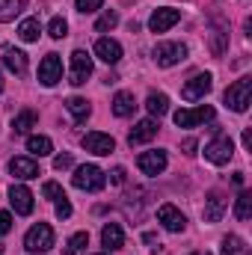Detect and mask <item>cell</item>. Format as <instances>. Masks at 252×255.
<instances>
[{
    "mask_svg": "<svg viewBox=\"0 0 252 255\" xmlns=\"http://www.w3.org/2000/svg\"><path fill=\"white\" fill-rule=\"evenodd\" d=\"M223 101H226L235 113H247L250 104H252V77H241V80H235V83L226 89Z\"/></svg>",
    "mask_w": 252,
    "mask_h": 255,
    "instance_id": "obj_1",
    "label": "cell"
},
{
    "mask_svg": "<svg viewBox=\"0 0 252 255\" xmlns=\"http://www.w3.org/2000/svg\"><path fill=\"white\" fill-rule=\"evenodd\" d=\"M74 187L77 190H86V193H98L104 190V184H107V175L95 166V163H83V166H77L74 169Z\"/></svg>",
    "mask_w": 252,
    "mask_h": 255,
    "instance_id": "obj_2",
    "label": "cell"
},
{
    "mask_svg": "<svg viewBox=\"0 0 252 255\" xmlns=\"http://www.w3.org/2000/svg\"><path fill=\"white\" fill-rule=\"evenodd\" d=\"M205 157H208L211 163H217V166H226V163L235 157V142H232V136L220 133V128H217V136L205 145Z\"/></svg>",
    "mask_w": 252,
    "mask_h": 255,
    "instance_id": "obj_3",
    "label": "cell"
},
{
    "mask_svg": "<svg viewBox=\"0 0 252 255\" xmlns=\"http://www.w3.org/2000/svg\"><path fill=\"white\" fill-rule=\"evenodd\" d=\"M151 57L160 68H172V65H178L187 57V45H181V42H157Z\"/></svg>",
    "mask_w": 252,
    "mask_h": 255,
    "instance_id": "obj_4",
    "label": "cell"
},
{
    "mask_svg": "<svg viewBox=\"0 0 252 255\" xmlns=\"http://www.w3.org/2000/svg\"><path fill=\"white\" fill-rule=\"evenodd\" d=\"M24 250L27 253H48V250H54V229L48 223L33 226L27 232V238H24Z\"/></svg>",
    "mask_w": 252,
    "mask_h": 255,
    "instance_id": "obj_5",
    "label": "cell"
},
{
    "mask_svg": "<svg viewBox=\"0 0 252 255\" xmlns=\"http://www.w3.org/2000/svg\"><path fill=\"white\" fill-rule=\"evenodd\" d=\"M92 77V57L86 51H74L71 54V71H68V83L71 86H83L86 80Z\"/></svg>",
    "mask_w": 252,
    "mask_h": 255,
    "instance_id": "obj_6",
    "label": "cell"
},
{
    "mask_svg": "<svg viewBox=\"0 0 252 255\" xmlns=\"http://www.w3.org/2000/svg\"><path fill=\"white\" fill-rule=\"evenodd\" d=\"M60 80H63V60H60V54H48L39 63V83L42 86H57Z\"/></svg>",
    "mask_w": 252,
    "mask_h": 255,
    "instance_id": "obj_7",
    "label": "cell"
},
{
    "mask_svg": "<svg viewBox=\"0 0 252 255\" xmlns=\"http://www.w3.org/2000/svg\"><path fill=\"white\" fill-rule=\"evenodd\" d=\"M178 21H181V9L163 6V9H154V15L148 18V27H151V33H166V30L175 27Z\"/></svg>",
    "mask_w": 252,
    "mask_h": 255,
    "instance_id": "obj_8",
    "label": "cell"
},
{
    "mask_svg": "<svg viewBox=\"0 0 252 255\" xmlns=\"http://www.w3.org/2000/svg\"><path fill=\"white\" fill-rule=\"evenodd\" d=\"M172 119H175L178 128H196V125H202V122H211V119H214V107L202 104V107H196V110H178Z\"/></svg>",
    "mask_w": 252,
    "mask_h": 255,
    "instance_id": "obj_9",
    "label": "cell"
},
{
    "mask_svg": "<svg viewBox=\"0 0 252 255\" xmlns=\"http://www.w3.org/2000/svg\"><path fill=\"white\" fill-rule=\"evenodd\" d=\"M211 86H214L211 74H196V77H190L187 83L181 86V95H184V101H199V98H205L211 92Z\"/></svg>",
    "mask_w": 252,
    "mask_h": 255,
    "instance_id": "obj_10",
    "label": "cell"
},
{
    "mask_svg": "<svg viewBox=\"0 0 252 255\" xmlns=\"http://www.w3.org/2000/svg\"><path fill=\"white\" fill-rule=\"evenodd\" d=\"M136 166H139L142 175H160V172L166 169V151H160V148H154V151H142L139 160H136Z\"/></svg>",
    "mask_w": 252,
    "mask_h": 255,
    "instance_id": "obj_11",
    "label": "cell"
},
{
    "mask_svg": "<svg viewBox=\"0 0 252 255\" xmlns=\"http://www.w3.org/2000/svg\"><path fill=\"white\" fill-rule=\"evenodd\" d=\"M83 148H86V151H92V154H110V151H116V139H113L110 133L92 130V133H86V136H83Z\"/></svg>",
    "mask_w": 252,
    "mask_h": 255,
    "instance_id": "obj_12",
    "label": "cell"
},
{
    "mask_svg": "<svg viewBox=\"0 0 252 255\" xmlns=\"http://www.w3.org/2000/svg\"><path fill=\"white\" fill-rule=\"evenodd\" d=\"M9 202H12V211L15 214H21V217L33 214V193L27 190L24 184H12L9 187Z\"/></svg>",
    "mask_w": 252,
    "mask_h": 255,
    "instance_id": "obj_13",
    "label": "cell"
},
{
    "mask_svg": "<svg viewBox=\"0 0 252 255\" xmlns=\"http://www.w3.org/2000/svg\"><path fill=\"white\" fill-rule=\"evenodd\" d=\"M157 220L163 223L166 232H184V226H187L184 214H181L175 205H160V208H157Z\"/></svg>",
    "mask_w": 252,
    "mask_h": 255,
    "instance_id": "obj_14",
    "label": "cell"
},
{
    "mask_svg": "<svg viewBox=\"0 0 252 255\" xmlns=\"http://www.w3.org/2000/svg\"><path fill=\"white\" fill-rule=\"evenodd\" d=\"M95 57L107 65H116L122 60V45H119L116 39H107V36H104V39L95 42Z\"/></svg>",
    "mask_w": 252,
    "mask_h": 255,
    "instance_id": "obj_15",
    "label": "cell"
},
{
    "mask_svg": "<svg viewBox=\"0 0 252 255\" xmlns=\"http://www.w3.org/2000/svg\"><path fill=\"white\" fill-rule=\"evenodd\" d=\"M9 172L21 181H30V178H39V163L33 157H12L9 160Z\"/></svg>",
    "mask_w": 252,
    "mask_h": 255,
    "instance_id": "obj_16",
    "label": "cell"
},
{
    "mask_svg": "<svg viewBox=\"0 0 252 255\" xmlns=\"http://www.w3.org/2000/svg\"><path fill=\"white\" fill-rule=\"evenodd\" d=\"M0 57H3V65L12 71V74H24L27 71V54L12 48V45H3L0 48Z\"/></svg>",
    "mask_w": 252,
    "mask_h": 255,
    "instance_id": "obj_17",
    "label": "cell"
},
{
    "mask_svg": "<svg viewBox=\"0 0 252 255\" xmlns=\"http://www.w3.org/2000/svg\"><path fill=\"white\" fill-rule=\"evenodd\" d=\"M226 208H229V199L220 190H214L208 196V202H205V223H220V217L226 214Z\"/></svg>",
    "mask_w": 252,
    "mask_h": 255,
    "instance_id": "obj_18",
    "label": "cell"
},
{
    "mask_svg": "<svg viewBox=\"0 0 252 255\" xmlns=\"http://www.w3.org/2000/svg\"><path fill=\"white\" fill-rule=\"evenodd\" d=\"M154 136H157V122L154 119H142V122H136V128L130 130L127 142L130 145H142V142H151Z\"/></svg>",
    "mask_w": 252,
    "mask_h": 255,
    "instance_id": "obj_19",
    "label": "cell"
},
{
    "mask_svg": "<svg viewBox=\"0 0 252 255\" xmlns=\"http://www.w3.org/2000/svg\"><path fill=\"white\" fill-rule=\"evenodd\" d=\"M101 244H104V250H122V244H125L122 226H119V223H107V226L101 229Z\"/></svg>",
    "mask_w": 252,
    "mask_h": 255,
    "instance_id": "obj_20",
    "label": "cell"
},
{
    "mask_svg": "<svg viewBox=\"0 0 252 255\" xmlns=\"http://www.w3.org/2000/svg\"><path fill=\"white\" fill-rule=\"evenodd\" d=\"M65 107H68V113L74 116V122H77V125H83V122L92 116V107H89V101H86V98H80V95H71V98L65 101Z\"/></svg>",
    "mask_w": 252,
    "mask_h": 255,
    "instance_id": "obj_21",
    "label": "cell"
},
{
    "mask_svg": "<svg viewBox=\"0 0 252 255\" xmlns=\"http://www.w3.org/2000/svg\"><path fill=\"white\" fill-rule=\"evenodd\" d=\"M136 110V98H133V92H116V98H113V113L119 116V119H125Z\"/></svg>",
    "mask_w": 252,
    "mask_h": 255,
    "instance_id": "obj_22",
    "label": "cell"
},
{
    "mask_svg": "<svg viewBox=\"0 0 252 255\" xmlns=\"http://www.w3.org/2000/svg\"><path fill=\"white\" fill-rule=\"evenodd\" d=\"M145 107H148V113H151V119L157 116H166V110H169V98L163 95V92H148V98H145Z\"/></svg>",
    "mask_w": 252,
    "mask_h": 255,
    "instance_id": "obj_23",
    "label": "cell"
},
{
    "mask_svg": "<svg viewBox=\"0 0 252 255\" xmlns=\"http://www.w3.org/2000/svg\"><path fill=\"white\" fill-rule=\"evenodd\" d=\"M27 151H30L33 157H45V154H51V151H54V142H51L48 136L36 133V136H30V139H27Z\"/></svg>",
    "mask_w": 252,
    "mask_h": 255,
    "instance_id": "obj_24",
    "label": "cell"
},
{
    "mask_svg": "<svg viewBox=\"0 0 252 255\" xmlns=\"http://www.w3.org/2000/svg\"><path fill=\"white\" fill-rule=\"evenodd\" d=\"M27 9V0H0V21H15Z\"/></svg>",
    "mask_w": 252,
    "mask_h": 255,
    "instance_id": "obj_25",
    "label": "cell"
},
{
    "mask_svg": "<svg viewBox=\"0 0 252 255\" xmlns=\"http://www.w3.org/2000/svg\"><path fill=\"white\" fill-rule=\"evenodd\" d=\"M39 33H42L39 18H27V21H21V24H18V39H21V42H36V39H39Z\"/></svg>",
    "mask_w": 252,
    "mask_h": 255,
    "instance_id": "obj_26",
    "label": "cell"
},
{
    "mask_svg": "<svg viewBox=\"0 0 252 255\" xmlns=\"http://www.w3.org/2000/svg\"><path fill=\"white\" fill-rule=\"evenodd\" d=\"M235 217H238V220H250L252 217V193L244 190L235 199Z\"/></svg>",
    "mask_w": 252,
    "mask_h": 255,
    "instance_id": "obj_27",
    "label": "cell"
},
{
    "mask_svg": "<svg viewBox=\"0 0 252 255\" xmlns=\"http://www.w3.org/2000/svg\"><path fill=\"white\" fill-rule=\"evenodd\" d=\"M33 125H36V113H33V110H21V113L15 116V122H12L15 133H27Z\"/></svg>",
    "mask_w": 252,
    "mask_h": 255,
    "instance_id": "obj_28",
    "label": "cell"
},
{
    "mask_svg": "<svg viewBox=\"0 0 252 255\" xmlns=\"http://www.w3.org/2000/svg\"><path fill=\"white\" fill-rule=\"evenodd\" d=\"M238 253H244V241L238 235H226L223 238V255H238Z\"/></svg>",
    "mask_w": 252,
    "mask_h": 255,
    "instance_id": "obj_29",
    "label": "cell"
},
{
    "mask_svg": "<svg viewBox=\"0 0 252 255\" xmlns=\"http://www.w3.org/2000/svg\"><path fill=\"white\" fill-rule=\"evenodd\" d=\"M48 33H51V39H65L68 36V24H65V18H51V24H48Z\"/></svg>",
    "mask_w": 252,
    "mask_h": 255,
    "instance_id": "obj_30",
    "label": "cell"
},
{
    "mask_svg": "<svg viewBox=\"0 0 252 255\" xmlns=\"http://www.w3.org/2000/svg\"><path fill=\"white\" fill-rule=\"evenodd\" d=\"M86 244H89V235L86 232H77L71 241H68V250H65L63 255H74V253H80V250H86Z\"/></svg>",
    "mask_w": 252,
    "mask_h": 255,
    "instance_id": "obj_31",
    "label": "cell"
},
{
    "mask_svg": "<svg viewBox=\"0 0 252 255\" xmlns=\"http://www.w3.org/2000/svg\"><path fill=\"white\" fill-rule=\"evenodd\" d=\"M116 24H119V15H116V12H104V15L95 21V30H98V33H107V30H113Z\"/></svg>",
    "mask_w": 252,
    "mask_h": 255,
    "instance_id": "obj_32",
    "label": "cell"
},
{
    "mask_svg": "<svg viewBox=\"0 0 252 255\" xmlns=\"http://www.w3.org/2000/svg\"><path fill=\"white\" fill-rule=\"evenodd\" d=\"M101 3L104 0H74V6H77V12H95V9H101Z\"/></svg>",
    "mask_w": 252,
    "mask_h": 255,
    "instance_id": "obj_33",
    "label": "cell"
},
{
    "mask_svg": "<svg viewBox=\"0 0 252 255\" xmlns=\"http://www.w3.org/2000/svg\"><path fill=\"white\" fill-rule=\"evenodd\" d=\"M42 193H45L48 199H54V202H57L60 196H65V193H63V187H60L57 181H45V187H42Z\"/></svg>",
    "mask_w": 252,
    "mask_h": 255,
    "instance_id": "obj_34",
    "label": "cell"
},
{
    "mask_svg": "<svg viewBox=\"0 0 252 255\" xmlns=\"http://www.w3.org/2000/svg\"><path fill=\"white\" fill-rule=\"evenodd\" d=\"M57 217H60V220H68V217H71V202H68L65 196L57 199Z\"/></svg>",
    "mask_w": 252,
    "mask_h": 255,
    "instance_id": "obj_35",
    "label": "cell"
},
{
    "mask_svg": "<svg viewBox=\"0 0 252 255\" xmlns=\"http://www.w3.org/2000/svg\"><path fill=\"white\" fill-rule=\"evenodd\" d=\"M9 232H12V214L0 211V238H3V235H9Z\"/></svg>",
    "mask_w": 252,
    "mask_h": 255,
    "instance_id": "obj_36",
    "label": "cell"
},
{
    "mask_svg": "<svg viewBox=\"0 0 252 255\" xmlns=\"http://www.w3.org/2000/svg\"><path fill=\"white\" fill-rule=\"evenodd\" d=\"M71 163H74V160H71V154H57V157H54V169H60V172L68 169Z\"/></svg>",
    "mask_w": 252,
    "mask_h": 255,
    "instance_id": "obj_37",
    "label": "cell"
},
{
    "mask_svg": "<svg viewBox=\"0 0 252 255\" xmlns=\"http://www.w3.org/2000/svg\"><path fill=\"white\" fill-rule=\"evenodd\" d=\"M110 181H113V184H125V169H122V166H116V169L110 172Z\"/></svg>",
    "mask_w": 252,
    "mask_h": 255,
    "instance_id": "obj_38",
    "label": "cell"
},
{
    "mask_svg": "<svg viewBox=\"0 0 252 255\" xmlns=\"http://www.w3.org/2000/svg\"><path fill=\"white\" fill-rule=\"evenodd\" d=\"M250 145H252V130L244 128V148H250Z\"/></svg>",
    "mask_w": 252,
    "mask_h": 255,
    "instance_id": "obj_39",
    "label": "cell"
},
{
    "mask_svg": "<svg viewBox=\"0 0 252 255\" xmlns=\"http://www.w3.org/2000/svg\"><path fill=\"white\" fill-rule=\"evenodd\" d=\"M193 148H196V139H187V142H184V151H187V154H196Z\"/></svg>",
    "mask_w": 252,
    "mask_h": 255,
    "instance_id": "obj_40",
    "label": "cell"
},
{
    "mask_svg": "<svg viewBox=\"0 0 252 255\" xmlns=\"http://www.w3.org/2000/svg\"><path fill=\"white\" fill-rule=\"evenodd\" d=\"M232 181H235V184L241 187V184H244V172H235V175H232Z\"/></svg>",
    "mask_w": 252,
    "mask_h": 255,
    "instance_id": "obj_41",
    "label": "cell"
},
{
    "mask_svg": "<svg viewBox=\"0 0 252 255\" xmlns=\"http://www.w3.org/2000/svg\"><path fill=\"white\" fill-rule=\"evenodd\" d=\"M0 92H3V74H0Z\"/></svg>",
    "mask_w": 252,
    "mask_h": 255,
    "instance_id": "obj_42",
    "label": "cell"
},
{
    "mask_svg": "<svg viewBox=\"0 0 252 255\" xmlns=\"http://www.w3.org/2000/svg\"><path fill=\"white\" fill-rule=\"evenodd\" d=\"M0 255H3V244H0Z\"/></svg>",
    "mask_w": 252,
    "mask_h": 255,
    "instance_id": "obj_43",
    "label": "cell"
},
{
    "mask_svg": "<svg viewBox=\"0 0 252 255\" xmlns=\"http://www.w3.org/2000/svg\"><path fill=\"white\" fill-rule=\"evenodd\" d=\"M196 255H208V253H196Z\"/></svg>",
    "mask_w": 252,
    "mask_h": 255,
    "instance_id": "obj_44",
    "label": "cell"
},
{
    "mask_svg": "<svg viewBox=\"0 0 252 255\" xmlns=\"http://www.w3.org/2000/svg\"><path fill=\"white\" fill-rule=\"evenodd\" d=\"M244 255H250V253H244Z\"/></svg>",
    "mask_w": 252,
    "mask_h": 255,
    "instance_id": "obj_45",
    "label": "cell"
}]
</instances>
